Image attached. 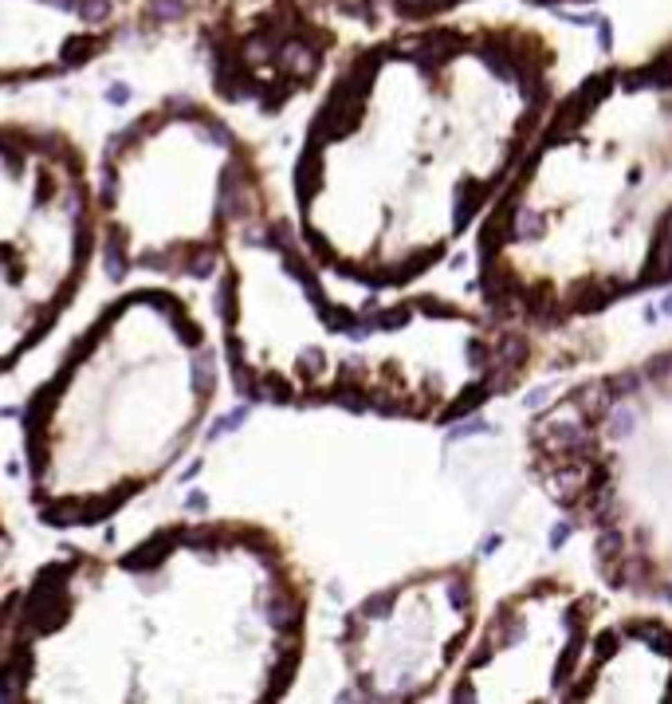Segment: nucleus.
<instances>
[{
  "label": "nucleus",
  "mask_w": 672,
  "mask_h": 704,
  "mask_svg": "<svg viewBox=\"0 0 672 704\" xmlns=\"http://www.w3.org/2000/svg\"><path fill=\"white\" fill-rule=\"evenodd\" d=\"M480 307L563 335L672 279V36L554 98L476 232Z\"/></svg>",
  "instance_id": "nucleus-1"
},
{
  "label": "nucleus",
  "mask_w": 672,
  "mask_h": 704,
  "mask_svg": "<svg viewBox=\"0 0 672 704\" xmlns=\"http://www.w3.org/2000/svg\"><path fill=\"white\" fill-rule=\"evenodd\" d=\"M527 433L531 476L606 590L672 610V351L570 386Z\"/></svg>",
  "instance_id": "nucleus-2"
},
{
  "label": "nucleus",
  "mask_w": 672,
  "mask_h": 704,
  "mask_svg": "<svg viewBox=\"0 0 672 704\" xmlns=\"http://www.w3.org/2000/svg\"><path fill=\"white\" fill-rule=\"evenodd\" d=\"M606 598L566 583L515 590L491 610L456 696L503 701H672V626L621 614L594 626Z\"/></svg>",
  "instance_id": "nucleus-3"
},
{
  "label": "nucleus",
  "mask_w": 672,
  "mask_h": 704,
  "mask_svg": "<svg viewBox=\"0 0 672 704\" xmlns=\"http://www.w3.org/2000/svg\"><path fill=\"white\" fill-rule=\"evenodd\" d=\"M390 4L409 20H437V16L476 4V0H390ZM519 4H527V8H570V4H594V0H519Z\"/></svg>",
  "instance_id": "nucleus-4"
},
{
  "label": "nucleus",
  "mask_w": 672,
  "mask_h": 704,
  "mask_svg": "<svg viewBox=\"0 0 672 704\" xmlns=\"http://www.w3.org/2000/svg\"><path fill=\"white\" fill-rule=\"evenodd\" d=\"M149 12L158 16V20H177V16L189 12V4H185V0H149Z\"/></svg>",
  "instance_id": "nucleus-5"
},
{
  "label": "nucleus",
  "mask_w": 672,
  "mask_h": 704,
  "mask_svg": "<svg viewBox=\"0 0 672 704\" xmlns=\"http://www.w3.org/2000/svg\"><path fill=\"white\" fill-rule=\"evenodd\" d=\"M79 16L87 24H102L110 16V0H79Z\"/></svg>",
  "instance_id": "nucleus-6"
},
{
  "label": "nucleus",
  "mask_w": 672,
  "mask_h": 704,
  "mask_svg": "<svg viewBox=\"0 0 672 704\" xmlns=\"http://www.w3.org/2000/svg\"><path fill=\"white\" fill-rule=\"evenodd\" d=\"M126 98H130V87H122V83H114L107 91V103H114V107H118V103H126Z\"/></svg>",
  "instance_id": "nucleus-7"
}]
</instances>
